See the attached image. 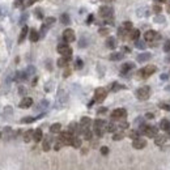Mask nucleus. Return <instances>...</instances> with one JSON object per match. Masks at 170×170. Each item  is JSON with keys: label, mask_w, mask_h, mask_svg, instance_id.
I'll use <instances>...</instances> for the list:
<instances>
[{"label": "nucleus", "mask_w": 170, "mask_h": 170, "mask_svg": "<svg viewBox=\"0 0 170 170\" xmlns=\"http://www.w3.org/2000/svg\"><path fill=\"white\" fill-rule=\"evenodd\" d=\"M164 50L168 51V53H170V39L165 42V45H164Z\"/></svg>", "instance_id": "36"}, {"label": "nucleus", "mask_w": 170, "mask_h": 170, "mask_svg": "<svg viewBox=\"0 0 170 170\" xmlns=\"http://www.w3.org/2000/svg\"><path fill=\"white\" fill-rule=\"evenodd\" d=\"M90 118H88V117H83L81 118V120H80V128L81 130H84V128H88V127L90 126Z\"/></svg>", "instance_id": "14"}, {"label": "nucleus", "mask_w": 170, "mask_h": 170, "mask_svg": "<svg viewBox=\"0 0 170 170\" xmlns=\"http://www.w3.org/2000/svg\"><path fill=\"white\" fill-rule=\"evenodd\" d=\"M158 3H164V1H166V0H157Z\"/></svg>", "instance_id": "51"}, {"label": "nucleus", "mask_w": 170, "mask_h": 170, "mask_svg": "<svg viewBox=\"0 0 170 170\" xmlns=\"http://www.w3.org/2000/svg\"><path fill=\"white\" fill-rule=\"evenodd\" d=\"M60 20H62V22H63V24H68V22H69V17H68V14H67V13L62 14V19H60Z\"/></svg>", "instance_id": "33"}, {"label": "nucleus", "mask_w": 170, "mask_h": 170, "mask_svg": "<svg viewBox=\"0 0 170 170\" xmlns=\"http://www.w3.org/2000/svg\"><path fill=\"white\" fill-rule=\"evenodd\" d=\"M42 148H43L45 152H47L48 149H50V141H48V140H45V141H43V145H42Z\"/></svg>", "instance_id": "32"}, {"label": "nucleus", "mask_w": 170, "mask_h": 170, "mask_svg": "<svg viewBox=\"0 0 170 170\" xmlns=\"http://www.w3.org/2000/svg\"><path fill=\"white\" fill-rule=\"evenodd\" d=\"M106 45H107V47H110V48H115V46H117V41H115V38H109L107 41H106Z\"/></svg>", "instance_id": "26"}, {"label": "nucleus", "mask_w": 170, "mask_h": 170, "mask_svg": "<svg viewBox=\"0 0 170 170\" xmlns=\"http://www.w3.org/2000/svg\"><path fill=\"white\" fill-rule=\"evenodd\" d=\"M144 39L147 42L157 41V39H160V34L157 32H154V30H148V32L144 34Z\"/></svg>", "instance_id": "9"}, {"label": "nucleus", "mask_w": 170, "mask_h": 170, "mask_svg": "<svg viewBox=\"0 0 170 170\" xmlns=\"http://www.w3.org/2000/svg\"><path fill=\"white\" fill-rule=\"evenodd\" d=\"M166 11H168V13L170 14V1L168 3V4H166Z\"/></svg>", "instance_id": "48"}, {"label": "nucleus", "mask_w": 170, "mask_h": 170, "mask_svg": "<svg viewBox=\"0 0 170 170\" xmlns=\"http://www.w3.org/2000/svg\"><path fill=\"white\" fill-rule=\"evenodd\" d=\"M34 119L35 118H32V117H28V118H24L21 122L22 123H30V122H34Z\"/></svg>", "instance_id": "35"}, {"label": "nucleus", "mask_w": 170, "mask_h": 170, "mask_svg": "<svg viewBox=\"0 0 170 170\" xmlns=\"http://www.w3.org/2000/svg\"><path fill=\"white\" fill-rule=\"evenodd\" d=\"M69 75H71V69H67V71L64 72V75H63V76H64V77H67V76H69Z\"/></svg>", "instance_id": "45"}, {"label": "nucleus", "mask_w": 170, "mask_h": 170, "mask_svg": "<svg viewBox=\"0 0 170 170\" xmlns=\"http://www.w3.org/2000/svg\"><path fill=\"white\" fill-rule=\"evenodd\" d=\"M153 11L157 12V13H160V12H161V7H160V5H154V7H153Z\"/></svg>", "instance_id": "42"}, {"label": "nucleus", "mask_w": 170, "mask_h": 170, "mask_svg": "<svg viewBox=\"0 0 170 170\" xmlns=\"http://www.w3.org/2000/svg\"><path fill=\"white\" fill-rule=\"evenodd\" d=\"M101 153L104 154V156H107V154H109V148L107 147H101Z\"/></svg>", "instance_id": "38"}, {"label": "nucleus", "mask_w": 170, "mask_h": 170, "mask_svg": "<svg viewBox=\"0 0 170 170\" xmlns=\"http://www.w3.org/2000/svg\"><path fill=\"white\" fill-rule=\"evenodd\" d=\"M126 115H127V113H126L124 109H115L113 113H111V119L118 120V119H122V118H124Z\"/></svg>", "instance_id": "10"}, {"label": "nucleus", "mask_w": 170, "mask_h": 170, "mask_svg": "<svg viewBox=\"0 0 170 170\" xmlns=\"http://www.w3.org/2000/svg\"><path fill=\"white\" fill-rule=\"evenodd\" d=\"M72 147H73V148H80L81 147L80 138H76V136H73V140H72Z\"/></svg>", "instance_id": "27"}, {"label": "nucleus", "mask_w": 170, "mask_h": 170, "mask_svg": "<svg viewBox=\"0 0 170 170\" xmlns=\"http://www.w3.org/2000/svg\"><path fill=\"white\" fill-rule=\"evenodd\" d=\"M60 128H62V124H60V123H54L53 126L50 127V132L51 133H59Z\"/></svg>", "instance_id": "20"}, {"label": "nucleus", "mask_w": 170, "mask_h": 170, "mask_svg": "<svg viewBox=\"0 0 170 170\" xmlns=\"http://www.w3.org/2000/svg\"><path fill=\"white\" fill-rule=\"evenodd\" d=\"M122 58H123L122 54L115 53V54H111L110 55V60H119V59H122Z\"/></svg>", "instance_id": "30"}, {"label": "nucleus", "mask_w": 170, "mask_h": 170, "mask_svg": "<svg viewBox=\"0 0 170 170\" xmlns=\"http://www.w3.org/2000/svg\"><path fill=\"white\" fill-rule=\"evenodd\" d=\"M71 60V56H62L60 59H58V66L59 67H67Z\"/></svg>", "instance_id": "15"}, {"label": "nucleus", "mask_w": 170, "mask_h": 170, "mask_svg": "<svg viewBox=\"0 0 170 170\" xmlns=\"http://www.w3.org/2000/svg\"><path fill=\"white\" fill-rule=\"evenodd\" d=\"M104 3H111V1H114V0H102Z\"/></svg>", "instance_id": "50"}, {"label": "nucleus", "mask_w": 170, "mask_h": 170, "mask_svg": "<svg viewBox=\"0 0 170 170\" xmlns=\"http://www.w3.org/2000/svg\"><path fill=\"white\" fill-rule=\"evenodd\" d=\"M133 67V64H131V63H126V64H123L122 66V68H120V72H122V73H127V72L130 71V69H131Z\"/></svg>", "instance_id": "24"}, {"label": "nucleus", "mask_w": 170, "mask_h": 170, "mask_svg": "<svg viewBox=\"0 0 170 170\" xmlns=\"http://www.w3.org/2000/svg\"><path fill=\"white\" fill-rule=\"evenodd\" d=\"M160 127H161V130H164V131H170V123H169V120H166V119L161 120Z\"/></svg>", "instance_id": "22"}, {"label": "nucleus", "mask_w": 170, "mask_h": 170, "mask_svg": "<svg viewBox=\"0 0 170 170\" xmlns=\"http://www.w3.org/2000/svg\"><path fill=\"white\" fill-rule=\"evenodd\" d=\"M34 1H37V0H25V3H24V4H25V5H32Z\"/></svg>", "instance_id": "41"}, {"label": "nucleus", "mask_w": 170, "mask_h": 170, "mask_svg": "<svg viewBox=\"0 0 170 170\" xmlns=\"http://www.w3.org/2000/svg\"><path fill=\"white\" fill-rule=\"evenodd\" d=\"M105 111H106V107H101V109L98 110V113H99V114H104Z\"/></svg>", "instance_id": "47"}, {"label": "nucleus", "mask_w": 170, "mask_h": 170, "mask_svg": "<svg viewBox=\"0 0 170 170\" xmlns=\"http://www.w3.org/2000/svg\"><path fill=\"white\" fill-rule=\"evenodd\" d=\"M54 22H55V19H54V17H47L45 25H51V24H54Z\"/></svg>", "instance_id": "37"}, {"label": "nucleus", "mask_w": 170, "mask_h": 170, "mask_svg": "<svg viewBox=\"0 0 170 170\" xmlns=\"http://www.w3.org/2000/svg\"><path fill=\"white\" fill-rule=\"evenodd\" d=\"M145 145H147V141L141 138L135 139V140L132 141V147L135 148V149H143V148H145Z\"/></svg>", "instance_id": "12"}, {"label": "nucleus", "mask_w": 170, "mask_h": 170, "mask_svg": "<svg viewBox=\"0 0 170 170\" xmlns=\"http://www.w3.org/2000/svg\"><path fill=\"white\" fill-rule=\"evenodd\" d=\"M26 35H28V26H24L22 30H21V33H20V38H19V43H22L24 42V39L26 38Z\"/></svg>", "instance_id": "19"}, {"label": "nucleus", "mask_w": 170, "mask_h": 170, "mask_svg": "<svg viewBox=\"0 0 170 170\" xmlns=\"http://www.w3.org/2000/svg\"><path fill=\"white\" fill-rule=\"evenodd\" d=\"M106 124L102 119H96L94 120V133L97 136H102L104 131H106Z\"/></svg>", "instance_id": "5"}, {"label": "nucleus", "mask_w": 170, "mask_h": 170, "mask_svg": "<svg viewBox=\"0 0 170 170\" xmlns=\"http://www.w3.org/2000/svg\"><path fill=\"white\" fill-rule=\"evenodd\" d=\"M151 96V88L149 86H141L136 90V97H138L140 101H145L148 99Z\"/></svg>", "instance_id": "1"}, {"label": "nucleus", "mask_w": 170, "mask_h": 170, "mask_svg": "<svg viewBox=\"0 0 170 170\" xmlns=\"http://www.w3.org/2000/svg\"><path fill=\"white\" fill-rule=\"evenodd\" d=\"M63 39L67 42V43H71V42H73L76 37H75V32L72 29H66L64 32H63Z\"/></svg>", "instance_id": "8"}, {"label": "nucleus", "mask_w": 170, "mask_h": 170, "mask_svg": "<svg viewBox=\"0 0 170 170\" xmlns=\"http://www.w3.org/2000/svg\"><path fill=\"white\" fill-rule=\"evenodd\" d=\"M56 50H58V53H59L60 55H63V56H71L72 55V48L69 47L67 43H60Z\"/></svg>", "instance_id": "6"}, {"label": "nucleus", "mask_w": 170, "mask_h": 170, "mask_svg": "<svg viewBox=\"0 0 170 170\" xmlns=\"http://www.w3.org/2000/svg\"><path fill=\"white\" fill-rule=\"evenodd\" d=\"M32 105H33V99L30 98V97H25V98H22V101L20 102V107L21 109H28Z\"/></svg>", "instance_id": "13"}, {"label": "nucleus", "mask_w": 170, "mask_h": 170, "mask_svg": "<svg viewBox=\"0 0 170 170\" xmlns=\"http://www.w3.org/2000/svg\"><path fill=\"white\" fill-rule=\"evenodd\" d=\"M99 34L107 35V34H109V29H99Z\"/></svg>", "instance_id": "39"}, {"label": "nucleus", "mask_w": 170, "mask_h": 170, "mask_svg": "<svg viewBox=\"0 0 170 170\" xmlns=\"http://www.w3.org/2000/svg\"><path fill=\"white\" fill-rule=\"evenodd\" d=\"M81 67H83V62L80 59H77L76 60V68H81Z\"/></svg>", "instance_id": "40"}, {"label": "nucleus", "mask_w": 170, "mask_h": 170, "mask_svg": "<svg viewBox=\"0 0 170 170\" xmlns=\"http://www.w3.org/2000/svg\"><path fill=\"white\" fill-rule=\"evenodd\" d=\"M139 37H140V30L132 29L131 32H130V39H132V41H138Z\"/></svg>", "instance_id": "18"}, {"label": "nucleus", "mask_w": 170, "mask_h": 170, "mask_svg": "<svg viewBox=\"0 0 170 170\" xmlns=\"http://www.w3.org/2000/svg\"><path fill=\"white\" fill-rule=\"evenodd\" d=\"M165 141H166V138L164 135H157L156 136V144L157 145H162Z\"/></svg>", "instance_id": "25"}, {"label": "nucleus", "mask_w": 170, "mask_h": 170, "mask_svg": "<svg viewBox=\"0 0 170 170\" xmlns=\"http://www.w3.org/2000/svg\"><path fill=\"white\" fill-rule=\"evenodd\" d=\"M42 138H43V133H42V130L37 128V130L34 131V135H33V140H34L35 143H38V141H41V140H42Z\"/></svg>", "instance_id": "17"}, {"label": "nucleus", "mask_w": 170, "mask_h": 170, "mask_svg": "<svg viewBox=\"0 0 170 170\" xmlns=\"http://www.w3.org/2000/svg\"><path fill=\"white\" fill-rule=\"evenodd\" d=\"M106 131L107 132H114L115 130H117V127H115V124H113V123H109V124H106Z\"/></svg>", "instance_id": "29"}, {"label": "nucleus", "mask_w": 170, "mask_h": 170, "mask_svg": "<svg viewBox=\"0 0 170 170\" xmlns=\"http://www.w3.org/2000/svg\"><path fill=\"white\" fill-rule=\"evenodd\" d=\"M160 107H161V109H165V110H170V106H169V105H164V104H161V105H160Z\"/></svg>", "instance_id": "44"}, {"label": "nucleus", "mask_w": 170, "mask_h": 170, "mask_svg": "<svg viewBox=\"0 0 170 170\" xmlns=\"http://www.w3.org/2000/svg\"><path fill=\"white\" fill-rule=\"evenodd\" d=\"M111 14H113V9H111L109 5H104V7L99 8V16L104 17V19L111 17Z\"/></svg>", "instance_id": "11"}, {"label": "nucleus", "mask_w": 170, "mask_h": 170, "mask_svg": "<svg viewBox=\"0 0 170 170\" xmlns=\"http://www.w3.org/2000/svg\"><path fill=\"white\" fill-rule=\"evenodd\" d=\"M140 131L144 133L147 138H156L157 136V128L156 127H152V126H141L140 127Z\"/></svg>", "instance_id": "4"}, {"label": "nucleus", "mask_w": 170, "mask_h": 170, "mask_svg": "<svg viewBox=\"0 0 170 170\" xmlns=\"http://www.w3.org/2000/svg\"><path fill=\"white\" fill-rule=\"evenodd\" d=\"M151 59V54L149 53H144V54H140V55L138 56V60L139 62H145V60Z\"/></svg>", "instance_id": "23"}, {"label": "nucleus", "mask_w": 170, "mask_h": 170, "mask_svg": "<svg viewBox=\"0 0 170 170\" xmlns=\"http://www.w3.org/2000/svg\"><path fill=\"white\" fill-rule=\"evenodd\" d=\"M59 140L63 143V145H72V140H73V133H71L69 131L60 132Z\"/></svg>", "instance_id": "3"}, {"label": "nucleus", "mask_w": 170, "mask_h": 170, "mask_svg": "<svg viewBox=\"0 0 170 170\" xmlns=\"http://www.w3.org/2000/svg\"><path fill=\"white\" fill-rule=\"evenodd\" d=\"M123 138H124V133L123 132H117V133H114V136H113L114 140H122Z\"/></svg>", "instance_id": "31"}, {"label": "nucleus", "mask_w": 170, "mask_h": 170, "mask_svg": "<svg viewBox=\"0 0 170 170\" xmlns=\"http://www.w3.org/2000/svg\"><path fill=\"white\" fill-rule=\"evenodd\" d=\"M107 96V92H106L105 88H97L94 92V99L97 102H102Z\"/></svg>", "instance_id": "7"}, {"label": "nucleus", "mask_w": 170, "mask_h": 170, "mask_svg": "<svg viewBox=\"0 0 170 170\" xmlns=\"http://www.w3.org/2000/svg\"><path fill=\"white\" fill-rule=\"evenodd\" d=\"M29 39L32 42H37L39 39V33L35 29H32V30H30V34H29Z\"/></svg>", "instance_id": "16"}, {"label": "nucleus", "mask_w": 170, "mask_h": 170, "mask_svg": "<svg viewBox=\"0 0 170 170\" xmlns=\"http://www.w3.org/2000/svg\"><path fill=\"white\" fill-rule=\"evenodd\" d=\"M156 66H147V67H144V68H141L140 71L138 72V75H139V77H141V79H147V77H149L151 75H153L154 72H156Z\"/></svg>", "instance_id": "2"}, {"label": "nucleus", "mask_w": 170, "mask_h": 170, "mask_svg": "<svg viewBox=\"0 0 170 170\" xmlns=\"http://www.w3.org/2000/svg\"><path fill=\"white\" fill-rule=\"evenodd\" d=\"M122 28L124 30H127V32H131L132 30V22H130V21H126V22L122 25Z\"/></svg>", "instance_id": "28"}, {"label": "nucleus", "mask_w": 170, "mask_h": 170, "mask_svg": "<svg viewBox=\"0 0 170 170\" xmlns=\"http://www.w3.org/2000/svg\"><path fill=\"white\" fill-rule=\"evenodd\" d=\"M130 138L133 139V140H135V139H139V132H138V131H132V132H130Z\"/></svg>", "instance_id": "34"}, {"label": "nucleus", "mask_w": 170, "mask_h": 170, "mask_svg": "<svg viewBox=\"0 0 170 170\" xmlns=\"http://www.w3.org/2000/svg\"><path fill=\"white\" fill-rule=\"evenodd\" d=\"M35 13H37V17H38V19H42V14H41V11H39V9H37V11H35Z\"/></svg>", "instance_id": "46"}, {"label": "nucleus", "mask_w": 170, "mask_h": 170, "mask_svg": "<svg viewBox=\"0 0 170 170\" xmlns=\"http://www.w3.org/2000/svg\"><path fill=\"white\" fill-rule=\"evenodd\" d=\"M33 135H34V131H33V130H29V131H26L25 133H24V140H25V143H29L30 140H32Z\"/></svg>", "instance_id": "21"}, {"label": "nucleus", "mask_w": 170, "mask_h": 170, "mask_svg": "<svg viewBox=\"0 0 170 170\" xmlns=\"http://www.w3.org/2000/svg\"><path fill=\"white\" fill-rule=\"evenodd\" d=\"M145 117H147V118H149V119H152V118H153V114H147V115H145Z\"/></svg>", "instance_id": "49"}, {"label": "nucleus", "mask_w": 170, "mask_h": 170, "mask_svg": "<svg viewBox=\"0 0 170 170\" xmlns=\"http://www.w3.org/2000/svg\"><path fill=\"white\" fill-rule=\"evenodd\" d=\"M119 127H120V128H127V127H128V123H127V122H123V123L119 124Z\"/></svg>", "instance_id": "43"}]
</instances>
